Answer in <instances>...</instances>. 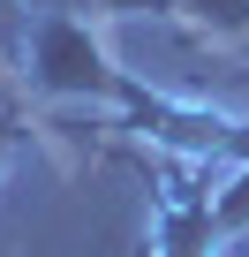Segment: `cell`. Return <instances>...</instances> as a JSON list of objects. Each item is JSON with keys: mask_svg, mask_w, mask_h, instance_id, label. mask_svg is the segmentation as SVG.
Masks as SVG:
<instances>
[{"mask_svg": "<svg viewBox=\"0 0 249 257\" xmlns=\"http://www.w3.org/2000/svg\"><path fill=\"white\" fill-rule=\"evenodd\" d=\"M144 257H151V249H144Z\"/></svg>", "mask_w": 249, "mask_h": 257, "instance_id": "cell-1", "label": "cell"}]
</instances>
